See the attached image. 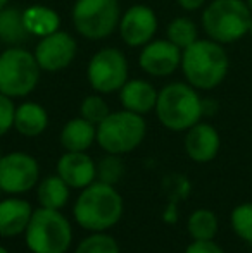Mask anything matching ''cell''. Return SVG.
<instances>
[{
    "instance_id": "cell-1",
    "label": "cell",
    "mask_w": 252,
    "mask_h": 253,
    "mask_svg": "<svg viewBox=\"0 0 252 253\" xmlns=\"http://www.w3.org/2000/svg\"><path fill=\"white\" fill-rule=\"evenodd\" d=\"M125 202L112 184L94 181L83 188L73 207V215L78 226L90 233H102L111 229L121 220Z\"/></svg>"
},
{
    "instance_id": "cell-2",
    "label": "cell",
    "mask_w": 252,
    "mask_h": 253,
    "mask_svg": "<svg viewBox=\"0 0 252 253\" xmlns=\"http://www.w3.org/2000/svg\"><path fill=\"white\" fill-rule=\"evenodd\" d=\"M182 71L187 83L197 90H214L225 81L230 59L225 47L211 38H204L182 52Z\"/></svg>"
},
{
    "instance_id": "cell-3",
    "label": "cell",
    "mask_w": 252,
    "mask_h": 253,
    "mask_svg": "<svg viewBox=\"0 0 252 253\" xmlns=\"http://www.w3.org/2000/svg\"><path fill=\"white\" fill-rule=\"evenodd\" d=\"M159 123L169 131H187L201 121L202 98L189 83L175 81L159 90L154 109Z\"/></svg>"
},
{
    "instance_id": "cell-4",
    "label": "cell",
    "mask_w": 252,
    "mask_h": 253,
    "mask_svg": "<svg viewBox=\"0 0 252 253\" xmlns=\"http://www.w3.org/2000/svg\"><path fill=\"white\" fill-rule=\"evenodd\" d=\"M252 12L246 0H212L202 10V30L221 45L235 43L249 33Z\"/></svg>"
},
{
    "instance_id": "cell-5",
    "label": "cell",
    "mask_w": 252,
    "mask_h": 253,
    "mask_svg": "<svg viewBox=\"0 0 252 253\" xmlns=\"http://www.w3.org/2000/svg\"><path fill=\"white\" fill-rule=\"evenodd\" d=\"M24 240L31 253H66L73 243V227L61 210L40 207L33 210Z\"/></svg>"
},
{
    "instance_id": "cell-6",
    "label": "cell",
    "mask_w": 252,
    "mask_h": 253,
    "mask_svg": "<svg viewBox=\"0 0 252 253\" xmlns=\"http://www.w3.org/2000/svg\"><path fill=\"white\" fill-rule=\"evenodd\" d=\"M147 134L144 116L123 109L111 112L97 126V143L105 153L125 155L142 145Z\"/></svg>"
},
{
    "instance_id": "cell-7",
    "label": "cell",
    "mask_w": 252,
    "mask_h": 253,
    "mask_svg": "<svg viewBox=\"0 0 252 253\" xmlns=\"http://www.w3.org/2000/svg\"><path fill=\"white\" fill-rule=\"evenodd\" d=\"M35 53L23 47H7L0 53V93L10 98L28 97L40 81Z\"/></svg>"
},
{
    "instance_id": "cell-8",
    "label": "cell",
    "mask_w": 252,
    "mask_h": 253,
    "mask_svg": "<svg viewBox=\"0 0 252 253\" xmlns=\"http://www.w3.org/2000/svg\"><path fill=\"white\" fill-rule=\"evenodd\" d=\"M73 26L87 40H104L119 26V0H76L73 5Z\"/></svg>"
},
{
    "instance_id": "cell-9",
    "label": "cell",
    "mask_w": 252,
    "mask_h": 253,
    "mask_svg": "<svg viewBox=\"0 0 252 253\" xmlns=\"http://www.w3.org/2000/svg\"><path fill=\"white\" fill-rule=\"evenodd\" d=\"M126 55L116 47H104L88 60L87 80L95 93L107 95L119 91L128 81Z\"/></svg>"
},
{
    "instance_id": "cell-10",
    "label": "cell",
    "mask_w": 252,
    "mask_h": 253,
    "mask_svg": "<svg viewBox=\"0 0 252 253\" xmlns=\"http://www.w3.org/2000/svg\"><path fill=\"white\" fill-rule=\"evenodd\" d=\"M40 166L26 152H12L0 159V190L7 195H23L37 188Z\"/></svg>"
},
{
    "instance_id": "cell-11",
    "label": "cell",
    "mask_w": 252,
    "mask_h": 253,
    "mask_svg": "<svg viewBox=\"0 0 252 253\" xmlns=\"http://www.w3.org/2000/svg\"><path fill=\"white\" fill-rule=\"evenodd\" d=\"M33 53L42 71L59 73L69 67L76 59L78 42L67 31L57 30L55 33L40 38Z\"/></svg>"
},
{
    "instance_id": "cell-12",
    "label": "cell",
    "mask_w": 252,
    "mask_h": 253,
    "mask_svg": "<svg viewBox=\"0 0 252 253\" xmlns=\"http://www.w3.org/2000/svg\"><path fill=\"white\" fill-rule=\"evenodd\" d=\"M157 26L159 23L154 9L144 3H137L121 14L118 31L128 47L142 48L151 40H154Z\"/></svg>"
},
{
    "instance_id": "cell-13",
    "label": "cell",
    "mask_w": 252,
    "mask_h": 253,
    "mask_svg": "<svg viewBox=\"0 0 252 253\" xmlns=\"http://www.w3.org/2000/svg\"><path fill=\"white\" fill-rule=\"evenodd\" d=\"M182 48L166 38V40H151L142 47L138 64L145 74L154 78L171 76L182 66Z\"/></svg>"
},
{
    "instance_id": "cell-14",
    "label": "cell",
    "mask_w": 252,
    "mask_h": 253,
    "mask_svg": "<svg viewBox=\"0 0 252 253\" xmlns=\"http://www.w3.org/2000/svg\"><path fill=\"white\" fill-rule=\"evenodd\" d=\"M57 174L71 190H83L97 179V164L87 152H66L57 160Z\"/></svg>"
},
{
    "instance_id": "cell-15",
    "label": "cell",
    "mask_w": 252,
    "mask_h": 253,
    "mask_svg": "<svg viewBox=\"0 0 252 253\" xmlns=\"http://www.w3.org/2000/svg\"><path fill=\"white\" fill-rule=\"evenodd\" d=\"M219 133L209 123H201L187 129L185 134V152L194 162L205 164L211 162L219 152Z\"/></svg>"
},
{
    "instance_id": "cell-16",
    "label": "cell",
    "mask_w": 252,
    "mask_h": 253,
    "mask_svg": "<svg viewBox=\"0 0 252 253\" xmlns=\"http://www.w3.org/2000/svg\"><path fill=\"white\" fill-rule=\"evenodd\" d=\"M33 215V209L26 200L10 197L0 200V236L14 238L24 234Z\"/></svg>"
},
{
    "instance_id": "cell-17",
    "label": "cell",
    "mask_w": 252,
    "mask_h": 253,
    "mask_svg": "<svg viewBox=\"0 0 252 253\" xmlns=\"http://www.w3.org/2000/svg\"><path fill=\"white\" fill-rule=\"evenodd\" d=\"M157 95L159 91L155 90L151 81L128 80L119 90V102H121L123 109L145 116L155 109Z\"/></svg>"
},
{
    "instance_id": "cell-18",
    "label": "cell",
    "mask_w": 252,
    "mask_h": 253,
    "mask_svg": "<svg viewBox=\"0 0 252 253\" xmlns=\"http://www.w3.org/2000/svg\"><path fill=\"white\" fill-rule=\"evenodd\" d=\"M59 140L66 152H87L97 141V126L81 116L74 117L62 126Z\"/></svg>"
},
{
    "instance_id": "cell-19",
    "label": "cell",
    "mask_w": 252,
    "mask_h": 253,
    "mask_svg": "<svg viewBox=\"0 0 252 253\" xmlns=\"http://www.w3.org/2000/svg\"><path fill=\"white\" fill-rule=\"evenodd\" d=\"M49 114L44 105L37 102H24L16 107L14 129L26 138H37L47 129Z\"/></svg>"
},
{
    "instance_id": "cell-20",
    "label": "cell",
    "mask_w": 252,
    "mask_h": 253,
    "mask_svg": "<svg viewBox=\"0 0 252 253\" xmlns=\"http://www.w3.org/2000/svg\"><path fill=\"white\" fill-rule=\"evenodd\" d=\"M24 26L30 37H47L61 30V16L47 5H30L23 10Z\"/></svg>"
},
{
    "instance_id": "cell-21",
    "label": "cell",
    "mask_w": 252,
    "mask_h": 253,
    "mask_svg": "<svg viewBox=\"0 0 252 253\" xmlns=\"http://www.w3.org/2000/svg\"><path fill=\"white\" fill-rule=\"evenodd\" d=\"M30 37L24 26L23 10L17 7H3L0 10V42L7 47H21Z\"/></svg>"
},
{
    "instance_id": "cell-22",
    "label": "cell",
    "mask_w": 252,
    "mask_h": 253,
    "mask_svg": "<svg viewBox=\"0 0 252 253\" xmlns=\"http://www.w3.org/2000/svg\"><path fill=\"white\" fill-rule=\"evenodd\" d=\"M69 190L71 188L59 174L47 176L37 184V198L45 209L61 210L69 200Z\"/></svg>"
},
{
    "instance_id": "cell-23",
    "label": "cell",
    "mask_w": 252,
    "mask_h": 253,
    "mask_svg": "<svg viewBox=\"0 0 252 253\" xmlns=\"http://www.w3.org/2000/svg\"><path fill=\"white\" fill-rule=\"evenodd\" d=\"M166 38L178 48L185 50L194 42L199 40V28L190 17L180 16L175 17L166 28Z\"/></svg>"
},
{
    "instance_id": "cell-24",
    "label": "cell",
    "mask_w": 252,
    "mask_h": 253,
    "mask_svg": "<svg viewBox=\"0 0 252 253\" xmlns=\"http://www.w3.org/2000/svg\"><path fill=\"white\" fill-rule=\"evenodd\" d=\"M187 227L194 240H212L218 233V219L211 210L199 209L189 217Z\"/></svg>"
},
{
    "instance_id": "cell-25",
    "label": "cell",
    "mask_w": 252,
    "mask_h": 253,
    "mask_svg": "<svg viewBox=\"0 0 252 253\" xmlns=\"http://www.w3.org/2000/svg\"><path fill=\"white\" fill-rule=\"evenodd\" d=\"M74 253H121V248L111 234L102 231V233H92L90 236L81 240Z\"/></svg>"
},
{
    "instance_id": "cell-26",
    "label": "cell",
    "mask_w": 252,
    "mask_h": 253,
    "mask_svg": "<svg viewBox=\"0 0 252 253\" xmlns=\"http://www.w3.org/2000/svg\"><path fill=\"white\" fill-rule=\"evenodd\" d=\"M125 176V164L119 159V155L107 153L102 157L97 164V181L105 184H118L121 177Z\"/></svg>"
},
{
    "instance_id": "cell-27",
    "label": "cell",
    "mask_w": 252,
    "mask_h": 253,
    "mask_svg": "<svg viewBox=\"0 0 252 253\" xmlns=\"http://www.w3.org/2000/svg\"><path fill=\"white\" fill-rule=\"evenodd\" d=\"M109 114H111L109 103L102 98L101 93L88 95V97H85L83 102L80 103V116L83 117V119H87L88 123L95 124V126H99Z\"/></svg>"
},
{
    "instance_id": "cell-28",
    "label": "cell",
    "mask_w": 252,
    "mask_h": 253,
    "mask_svg": "<svg viewBox=\"0 0 252 253\" xmlns=\"http://www.w3.org/2000/svg\"><path fill=\"white\" fill-rule=\"evenodd\" d=\"M232 227L242 240L252 243V203H244L233 210Z\"/></svg>"
},
{
    "instance_id": "cell-29",
    "label": "cell",
    "mask_w": 252,
    "mask_h": 253,
    "mask_svg": "<svg viewBox=\"0 0 252 253\" xmlns=\"http://www.w3.org/2000/svg\"><path fill=\"white\" fill-rule=\"evenodd\" d=\"M14 116H16V105L12 98L0 93V136L7 134L14 127Z\"/></svg>"
},
{
    "instance_id": "cell-30",
    "label": "cell",
    "mask_w": 252,
    "mask_h": 253,
    "mask_svg": "<svg viewBox=\"0 0 252 253\" xmlns=\"http://www.w3.org/2000/svg\"><path fill=\"white\" fill-rule=\"evenodd\" d=\"M185 253H225L212 240H194L187 247Z\"/></svg>"
},
{
    "instance_id": "cell-31",
    "label": "cell",
    "mask_w": 252,
    "mask_h": 253,
    "mask_svg": "<svg viewBox=\"0 0 252 253\" xmlns=\"http://www.w3.org/2000/svg\"><path fill=\"white\" fill-rule=\"evenodd\" d=\"M176 2H178V5L182 7L183 10H187V12H194V10L202 9L207 0H176Z\"/></svg>"
},
{
    "instance_id": "cell-32",
    "label": "cell",
    "mask_w": 252,
    "mask_h": 253,
    "mask_svg": "<svg viewBox=\"0 0 252 253\" xmlns=\"http://www.w3.org/2000/svg\"><path fill=\"white\" fill-rule=\"evenodd\" d=\"M219 105L216 100H211V98H202V114L204 116H214L218 112Z\"/></svg>"
},
{
    "instance_id": "cell-33",
    "label": "cell",
    "mask_w": 252,
    "mask_h": 253,
    "mask_svg": "<svg viewBox=\"0 0 252 253\" xmlns=\"http://www.w3.org/2000/svg\"><path fill=\"white\" fill-rule=\"evenodd\" d=\"M7 3H9V0H0V10H2L3 7H7Z\"/></svg>"
},
{
    "instance_id": "cell-34",
    "label": "cell",
    "mask_w": 252,
    "mask_h": 253,
    "mask_svg": "<svg viewBox=\"0 0 252 253\" xmlns=\"http://www.w3.org/2000/svg\"><path fill=\"white\" fill-rule=\"evenodd\" d=\"M247 35L252 38V17H251V23H249V33H247Z\"/></svg>"
},
{
    "instance_id": "cell-35",
    "label": "cell",
    "mask_w": 252,
    "mask_h": 253,
    "mask_svg": "<svg viewBox=\"0 0 252 253\" xmlns=\"http://www.w3.org/2000/svg\"><path fill=\"white\" fill-rule=\"evenodd\" d=\"M0 253H9V250H7L5 247H2V245H0Z\"/></svg>"
},
{
    "instance_id": "cell-36",
    "label": "cell",
    "mask_w": 252,
    "mask_h": 253,
    "mask_svg": "<svg viewBox=\"0 0 252 253\" xmlns=\"http://www.w3.org/2000/svg\"><path fill=\"white\" fill-rule=\"evenodd\" d=\"M247 2V5H249V9H251V12H252V0H246Z\"/></svg>"
},
{
    "instance_id": "cell-37",
    "label": "cell",
    "mask_w": 252,
    "mask_h": 253,
    "mask_svg": "<svg viewBox=\"0 0 252 253\" xmlns=\"http://www.w3.org/2000/svg\"><path fill=\"white\" fill-rule=\"evenodd\" d=\"M0 159H2V150H0Z\"/></svg>"
},
{
    "instance_id": "cell-38",
    "label": "cell",
    "mask_w": 252,
    "mask_h": 253,
    "mask_svg": "<svg viewBox=\"0 0 252 253\" xmlns=\"http://www.w3.org/2000/svg\"><path fill=\"white\" fill-rule=\"evenodd\" d=\"M0 193H2V190H0Z\"/></svg>"
}]
</instances>
